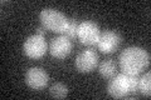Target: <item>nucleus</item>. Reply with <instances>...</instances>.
Returning <instances> with one entry per match:
<instances>
[{
    "instance_id": "8",
    "label": "nucleus",
    "mask_w": 151,
    "mask_h": 100,
    "mask_svg": "<svg viewBox=\"0 0 151 100\" xmlns=\"http://www.w3.org/2000/svg\"><path fill=\"white\" fill-rule=\"evenodd\" d=\"M49 82V75L42 68H30L25 73V84L33 90L44 89Z\"/></svg>"
},
{
    "instance_id": "9",
    "label": "nucleus",
    "mask_w": 151,
    "mask_h": 100,
    "mask_svg": "<svg viewBox=\"0 0 151 100\" xmlns=\"http://www.w3.org/2000/svg\"><path fill=\"white\" fill-rule=\"evenodd\" d=\"M73 44L72 40L67 36L60 35L58 38H54L49 44V53L55 59H64L72 53Z\"/></svg>"
},
{
    "instance_id": "4",
    "label": "nucleus",
    "mask_w": 151,
    "mask_h": 100,
    "mask_svg": "<svg viewBox=\"0 0 151 100\" xmlns=\"http://www.w3.org/2000/svg\"><path fill=\"white\" fill-rule=\"evenodd\" d=\"M48 45L44 40V36L34 34L29 36L23 44V51L30 59H40L45 55Z\"/></svg>"
},
{
    "instance_id": "11",
    "label": "nucleus",
    "mask_w": 151,
    "mask_h": 100,
    "mask_svg": "<svg viewBox=\"0 0 151 100\" xmlns=\"http://www.w3.org/2000/svg\"><path fill=\"white\" fill-rule=\"evenodd\" d=\"M139 91L150 98L151 95V73H146L139 78Z\"/></svg>"
},
{
    "instance_id": "14",
    "label": "nucleus",
    "mask_w": 151,
    "mask_h": 100,
    "mask_svg": "<svg viewBox=\"0 0 151 100\" xmlns=\"http://www.w3.org/2000/svg\"><path fill=\"white\" fill-rule=\"evenodd\" d=\"M45 28L44 26H40V28H38V29L35 30V34H38V35H42V36H44V34H45Z\"/></svg>"
},
{
    "instance_id": "5",
    "label": "nucleus",
    "mask_w": 151,
    "mask_h": 100,
    "mask_svg": "<svg viewBox=\"0 0 151 100\" xmlns=\"http://www.w3.org/2000/svg\"><path fill=\"white\" fill-rule=\"evenodd\" d=\"M100 34H101V30L96 23L86 20L78 24L77 39L83 45H89V46L96 45L98 38H100Z\"/></svg>"
},
{
    "instance_id": "2",
    "label": "nucleus",
    "mask_w": 151,
    "mask_h": 100,
    "mask_svg": "<svg viewBox=\"0 0 151 100\" xmlns=\"http://www.w3.org/2000/svg\"><path fill=\"white\" fill-rule=\"evenodd\" d=\"M119 60L122 73L140 75L150 65V54L142 48L130 46L122 51Z\"/></svg>"
},
{
    "instance_id": "3",
    "label": "nucleus",
    "mask_w": 151,
    "mask_h": 100,
    "mask_svg": "<svg viewBox=\"0 0 151 100\" xmlns=\"http://www.w3.org/2000/svg\"><path fill=\"white\" fill-rule=\"evenodd\" d=\"M40 21L47 30L58 33L60 35H64V33L67 31L68 25H69V19L62 14L60 11L55 10V9H43L40 11Z\"/></svg>"
},
{
    "instance_id": "1",
    "label": "nucleus",
    "mask_w": 151,
    "mask_h": 100,
    "mask_svg": "<svg viewBox=\"0 0 151 100\" xmlns=\"http://www.w3.org/2000/svg\"><path fill=\"white\" fill-rule=\"evenodd\" d=\"M140 75L117 74L108 82L107 93L115 99H137Z\"/></svg>"
},
{
    "instance_id": "7",
    "label": "nucleus",
    "mask_w": 151,
    "mask_h": 100,
    "mask_svg": "<svg viewBox=\"0 0 151 100\" xmlns=\"http://www.w3.org/2000/svg\"><path fill=\"white\" fill-rule=\"evenodd\" d=\"M74 65L79 73H91L98 65V54L92 49L83 50L77 55Z\"/></svg>"
},
{
    "instance_id": "10",
    "label": "nucleus",
    "mask_w": 151,
    "mask_h": 100,
    "mask_svg": "<svg viewBox=\"0 0 151 100\" xmlns=\"http://www.w3.org/2000/svg\"><path fill=\"white\" fill-rule=\"evenodd\" d=\"M98 73L102 78L111 79L116 75V63L112 59H107L98 65Z\"/></svg>"
},
{
    "instance_id": "6",
    "label": "nucleus",
    "mask_w": 151,
    "mask_h": 100,
    "mask_svg": "<svg viewBox=\"0 0 151 100\" xmlns=\"http://www.w3.org/2000/svg\"><path fill=\"white\" fill-rule=\"evenodd\" d=\"M122 43V38L119 33L112 31V30H106L102 31L100 34V38L97 40V48L105 54H111L113 51L119 49V46Z\"/></svg>"
},
{
    "instance_id": "13",
    "label": "nucleus",
    "mask_w": 151,
    "mask_h": 100,
    "mask_svg": "<svg viewBox=\"0 0 151 100\" xmlns=\"http://www.w3.org/2000/svg\"><path fill=\"white\" fill-rule=\"evenodd\" d=\"M77 29H78L77 20H76V19H69V25H68L67 31L64 33V36H67L70 40L77 38Z\"/></svg>"
},
{
    "instance_id": "12",
    "label": "nucleus",
    "mask_w": 151,
    "mask_h": 100,
    "mask_svg": "<svg viewBox=\"0 0 151 100\" xmlns=\"http://www.w3.org/2000/svg\"><path fill=\"white\" fill-rule=\"evenodd\" d=\"M50 96H53L55 99H63L68 95V88L67 85H64L62 83H55L49 88Z\"/></svg>"
}]
</instances>
